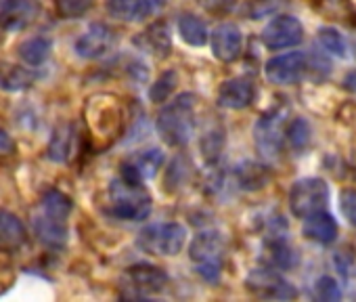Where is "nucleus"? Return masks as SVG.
Wrapping results in <instances>:
<instances>
[{
    "label": "nucleus",
    "mask_w": 356,
    "mask_h": 302,
    "mask_svg": "<svg viewBox=\"0 0 356 302\" xmlns=\"http://www.w3.org/2000/svg\"><path fill=\"white\" fill-rule=\"evenodd\" d=\"M155 128L170 147L187 145L195 132V95L183 93L172 99L157 113Z\"/></svg>",
    "instance_id": "nucleus-1"
},
{
    "label": "nucleus",
    "mask_w": 356,
    "mask_h": 302,
    "mask_svg": "<svg viewBox=\"0 0 356 302\" xmlns=\"http://www.w3.org/2000/svg\"><path fill=\"white\" fill-rule=\"evenodd\" d=\"M109 204H111V212L118 218L130 223L145 221L153 208L151 196L143 189V185L130 183L122 177L111 181L109 185Z\"/></svg>",
    "instance_id": "nucleus-2"
},
{
    "label": "nucleus",
    "mask_w": 356,
    "mask_h": 302,
    "mask_svg": "<svg viewBox=\"0 0 356 302\" xmlns=\"http://www.w3.org/2000/svg\"><path fill=\"white\" fill-rule=\"evenodd\" d=\"M225 248V237L218 231H202L193 237L189 246V256L195 262L197 273L206 281H216L220 277Z\"/></svg>",
    "instance_id": "nucleus-3"
},
{
    "label": "nucleus",
    "mask_w": 356,
    "mask_h": 302,
    "mask_svg": "<svg viewBox=\"0 0 356 302\" xmlns=\"http://www.w3.org/2000/svg\"><path fill=\"white\" fill-rule=\"evenodd\" d=\"M138 248L157 256H176L187 244V229L178 223L149 225L138 233Z\"/></svg>",
    "instance_id": "nucleus-4"
},
{
    "label": "nucleus",
    "mask_w": 356,
    "mask_h": 302,
    "mask_svg": "<svg viewBox=\"0 0 356 302\" xmlns=\"http://www.w3.org/2000/svg\"><path fill=\"white\" fill-rule=\"evenodd\" d=\"M329 204V187L323 179L306 177L293 183L289 191V208L298 218H306L314 212L325 210Z\"/></svg>",
    "instance_id": "nucleus-5"
},
{
    "label": "nucleus",
    "mask_w": 356,
    "mask_h": 302,
    "mask_svg": "<svg viewBox=\"0 0 356 302\" xmlns=\"http://www.w3.org/2000/svg\"><path fill=\"white\" fill-rule=\"evenodd\" d=\"M285 136V111L273 109L264 113L254 126V141L264 158H277Z\"/></svg>",
    "instance_id": "nucleus-6"
},
{
    "label": "nucleus",
    "mask_w": 356,
    "mask_h": 302,
    "mask_svg": "<svg viewBox=\"0 0 356 302\" xmlns=\"http://www.w3.org/2000/svg\"><path fill=\"white\" fill-rule=\"evenodd\" d=\"M304 38V28L300 19L291 15H279L275 17L264 30H262V42L270 51H281L300 45Z\"/></svg>",
    "instance_id": "nucleus-7"
},
{
    "label": "nucleus",
    "mask_w": 356,
    "mask_h": 302,
    "mask_svg": "<svg viewBox=\"0 0 356 302\" xmlns=\"http://www.w3.org/2000/svg\"><path fill=\"white\" fill-rule=\"evenodd\" d=\"M308 70V59L304 53L300 51H293V53H285V55H279V57H273L264 72H266V78L273 82V84H279V86H289V84H296L304 78Z\"/></svg>",
    "instance_id": "nucleus-8"
},
{
    "label": "nucleus",
    "mask_w": 356,
    "mask_h": 302,
    "mask_svg": "<svg viewBox=\"0 0 356 302\" xmlns=\"http://www.w3.org/2000/svg\"><path fill=\"white\" fill-rule=\"evenodd\" d=\"M163 164V154L161 149H143V151H136L130 158H126L122 162V179L130 181V183H136V185H143L145 181L153 179L157 175V170L161 168Z\"/></svg>",
    "instance_id": "nucleus-9"
},
{
    "label": "nucleus",
    "mask_w": 356,
    "mask_h": 302,
    "mask_svg": "<svg viewBox=\"0 0 356 302\" xmlns=\"http://www.w3.org/2000/svg\"><path fill=\"white\" fill-rule=\"evenodd\" d=\"M245 285L250 292H254L260 298H277V300L296 298V289L273 269H254L248 275Z\"/></svg>",
    "instance_id": "nucleus-10"
},
{
    "label": "nucleus",
    "mask_w": 356,
    "mask_h": 302,
    "mask_svg": "<svg viewBox=\"0 0 356 302\" xmlns=\"http://www.w3.org/2000/svg\"><path fill=\"white\" fill-rule=\"evenodd\" d=\"M113 42H115V32L107 24H92L76 40V53L82 59H99L111 51Z\"/></svg>",
    "instance_id": "nucleus-11"
},
{
    "label": "nucleus",
    "mask_w": 356,
    "mask_h": 302,
    "mask_svg": "<svg viewBox=\"0 0 356 302\" xmlns=\"http://www.w3.org/2000/svg\"><path fill=\"white\" fill-rule=\"evenodd\" d=\"M38 15V0H0V28L17 32Z\"/></svg>",
    "instance_id": "nucleus-12"
},
{
    "label": "nucleus",
    "mask_w": 356,
    "mask_h": 302,
    "mask_svg": "<svg viewBox=\"0 0 356 302\" xmlns=\"http://www.w3.org/2000/svg\"><path fill=\"white\" fill-rule=\"evenodd\" d=\"M161 0H107L109 13L120 22H145L161 11Z\"/></svg>",
    "instance_id": "nucleus-13"
},
{
    "label": "nucleus",
    "mask_w": 356,
    "mask_h": 302,
    "mask_svg": "<svg viewBox=\"0 0 356 302\" xmlns=\"http://www.w3.org/2000/svg\"><path fill=\"white\" fill-rule=\"evenodd\" d=\"M128 283L140 294H159L168 287L170 277L163 269L153 264H134L126 271Z\"/></svg>",
    "instance_id": "nucleus-14"
},
{
    "label": "nucleus",
    "mask_w": 356,
    "mask_h": 302,
    "mask_svg": "<svg viewBox=\"0 0 356 302\" xmlns=\"http://www.w3.org/2000/svg\"><path fill=\"white\" fill-rule=\"evenodd\" d=\"M241 49H243V36H241V30L235 24H220L214 30V34H212V51H214L216 59H220L225 63H231L241 55Z\"/></svg>",
    "instance_id": "nucleus-15"
},
{
    "label": "nucleus",
    "mask_w": 356,
    "mask_h": 302,
    "mask_svg": "<svg viewBox=\"0 0 356 302\" xmlns=\"http://www.w3.org/2000/svg\"><path fill=\"white\" fill-rule=\"evenodd\" d=\"M134 45L157 57V59H165L170 53H172V36H170V28L165 22H155L153 26H149L147 30H143L136 38H134Z\"/></svg>",
    "instance_id": "nucleus-16"
},
{
    "label": "nucleus",
    "mask_w": 356,
    "mask_h": 302,
    "mask_svg": "<svg viewBox=\"0 0 356 302\" xmlns=\"http://www.w3.org/2000/svg\"><path fill=\"white\" fill-rule=\"evenodd\" d=\"M256 97V86L248 78H231L218 90V105L227 109H245Z\"/></svg>",
    "instance_id": "nucleus-17"
},
{
    "label": "nucleus",
    "mask_w": 356,
    "mask_h": 302,
    "mask_svg": "<svg viewBox=\"0 0 356 302\" xmlns=\"http://www.w3.org/2000/svg\"><path fill=\"white\" fill-rule=\"evenodd\" d=\"M28 231L26 225L7 210H0V250L5 252H17L26 246Z\"/></svg>",
    "instance_id": "nucleus-18"
},
{
    "label": "nucleus",
    "mask_w": 356,
    "mask_h": 302,
    "mask_svg": "<svg viewBox=\"0 0 356 302\" xmlns=\"http://www.w3.org/2000/svg\"><path fill=\"white\" fill-rule=\"evenodd\" d=\"M304 235L316 244L327 246V244L335 241V237H337V223L325 210L314 212V214L304 218Z\"/></svg>",
    "instance_id": "nucleus-19"
},
{
    "label": "nucleus",
    "mask_w": 356,
    "mask_h": 302,
    "mask_svg": "<svg viewBox=\"0 0 356 302\" xmlns=\"http://www.w3.org/2000/svg\"><path fill=\"white\" fill-rule=\"evenodd\" d=\"M74 149H76V126L74 124L57 126L49 141V158L53 162L63 164L74 156Z\"/></svg>",
    "instance_id": "nucleus-20"
},
{
    "label": "nucleus",
    "mask_w": 356,
    "mask_h": 302,
    "mask_svg": "<svg viewBox=\"0 0 356 302\" xmlns=\"http://www.w3.org/2000/svg\"><path fill=\"white\" fill-rule=\"evenodd\" d=\"M34 74L26 67H19L11 61L0 59V90L22 93L34 86Z\"/></svg>",
    "instance_id": "nucleus-21"
},
{
    "label": "nucleus",
    "mask_w": 356,
    "mask_h": 302,
    "mask_svg": "<svg viewBox=\"0 0 356 302\" xmlns=\"http://www.w3.org/2000/svg\"><path fill=\"white\" fill-rule=\"evenodd\" d=\"M34 233L49 248H61L67 241V227H65V223H61L57 218H51L47 214H40V216L34 218Z\"/></svg>",
    "instance_id": "nucleus-22"
},
{
    "label": "nucleus",
    "mask_w": 356,
    "mask_h": 302,
    "mask_svg": "<svg viewBox=\"0 0 356 302\" xmlns=\"http://www.w3.org/2000/svg\"><path fill=\"white\" fill-rule=\"evenodd\" d=\"M51 51H53V42H51L47 36L28 38V40H24V42L19 45V49H17L22 61H26L28 65H34V67L42 65V63L49 59Z\"/></svg>",
    "instance_id": "nucleus-23"
},
{
    "label": "nucleus",
    "mask_w": 356,
    "mask_h": 302,
    "mask_svg": "<svg viewBox=\"0 0 356 302\" xmlns=\"http://www.w3.org/2000/svg\"><path fill=\"white\" fill-rule=\"evenodd\" d=\"M178 32H181L183 40L187 45H191V47H204L208 42L206 24L200 17L191 15V13H187V15H183L181 19H178Z\"/></svg>",
    "instance_id": "nucleus-24"
},
{
    "label": "nucleus",
    "mask_w": 356,
    "mask_h": 302,
    "mask_svg": "<svg viewBox=\"0 0 356 302\" xmlns=\"http://www.w3.org/2000/svg\"><path fill=\"white\" fill-rule=\"evenodd\" d=\"M74 208V202L72 198H67L65 193H61L59 189H51L44 193L42 198V214L51 216V218H57L61 223L67 221L70 212Z\"/></svg>",
    "instance_id": "nucleus-25"
},
{
    "label": "nucleus",
    "mask_w": 356,
    "mask_h": 302,
    "mask_svg": "<svg viewBox=\"0 0 356 302\" xmlns=\"http://www.w3.org/2000/svg\"><path fill=\"white\" fill-rule=\"evenodd\" d=\"M222 145H225V136L220 128H212L204 134L202 138V156L206 158L208 164H214L220 154H222Z\"/></svg>",
    "instance_id": "nucleus-26"
},
{
    "label": "nucleus",
    "mask_w": 356,
    "mask_h": 302,
    "mask_svg": "<svg viewBox=\"0 0 356 302\" xmlns=\"http://www.w3.org/2000/svg\"><path fill=\"white\" fill-rule=\"evenodd\" d=\"M176 84H178V76H176V72H163L155 82H153V86H151V90H149V99L153 101V103H161V101H168L170 99V95L174 93V88H176Z\"/></svg>",
    "instance_id": "nucleus-27"
},
{
    "label": "nucleus",
    "mask_w": 356,
    "mask_h": 302,
    "mask_svg": "<svg viewBox=\"0 0 356 302\" xmlns=\"http://www.w3.org/2000/svg\"><path fill=\"white\" fill-rule=\"evenodd\" d=\"M237 181L243 189H258V187H264V181H266V175L262 170V166L258 164H252V162H245L237 168Z\"/></svg>",
    "instance_id": "nucleus-28"
},
{
    "label": "nucleus",
    "mask_w": 356,
    "mask_h": 302,
    "mask_svg": "<svg viewBox=\"0 0 356 302\" xmlns=\"http://www.w3.org/2000/svg\"><path fill=\"white\" fill-rule=\"evenodd\" d=\"M318 42H321V47H323L329 55L346 57V53H348V47H346L343 36H341L335 28H321V30H318Z\"/></svg>",
    "instance_id": "nucleus-29"
},
{
    "label": "nucleus",
    "mask_w": 356,
    "mask_h": 302,
    "mask_svg": "<svg viewBox=\"0 0 356 302\" xmlns=\"http://www.w3.org/2000/svg\"><path fill=\"white\" fill-rule=\"evenodd\" d=\"M285 136H287L289 145L296 151H300V149H304L310 143V124L304 118H296L289 124V128L285 130Z\"/></svg>",
    "instance_id": "nucleus-30"
},
{
    "label": "nucleus",
    "mask_w": 356,
    "mask_h": 302,
    "mask_svg": "<svg viewBox=\"0 0 356 302\" xmlns=\"http://www.w3.org/2000/svg\"><path fill=\"white\" fill-rule=\"evenodd\" d=\"M189 162H185L183 158H176L174 162H172V168H168V177H165V185H168V189H176V187H181L183 183H185V179H187V166Z\"/></svg>",
    "instance_id": "nucleus-31"
},
{
    "label": "nucleus",
    "mask_w": 356,
    "mask_h": 302,
    "mask_svg": "<svg viewBox=\"0 0 356 302\" xmlns=\"http://www.w3.org/2000/svg\"><path fill=\"white\" fill-rule=\"evenodd\" d=\"M316 296L325 302H333V300H339L341 298V292H339V285L335 283V279L331 277H321L316 281Z\"/></svg>",
    "instance_id": "nucleus-32"
},
{
    "label": "nucleus",
    "mask_w": 356,
    "mask_h": 302,
    "mask_svg": "<svg viewBox=\"0 0 356 302\" xmlns=\"http://www.w3.org/2000/svg\"><path fill=\"white\" fill-rule=\"evenodd\" d=\"M92 5V0H59L61 13L65 17H80L82 13H86Z\"/></svg>",
    "instance_id": "nucleus-33"
},
{
    "label": "nucleus",
    "mask_w": 356,
    "mask_h": 302,
    "mask_svg": "<svg viewBox=\"0 0 356 302\" xmlns=\"http://www.w3.org/2000/svg\"><path fill=\"white\" fill-rule=\"evenodd\" d=\"M341 212L346 214L348 223L356 227V191L348 189L341 193Z\"/></svg>",
    "instance_id": "nucleus-34"
},
{
    "label": "nucleus",
    "mask_w": 356,
    "mask_h": 302,
    "mask_svg": "<svg viewBox=\"0 0 356 302\" xmlns=\"http://www.w3.org/2000/svg\"><path fill=\"white\" fill-rule=\"evenodd\" d=\"M15 154V141L13 136L0 128V158H11Z\"/></svg>",
    "instance_id": "nucleus-35"
},
{
    "label": "nucleus",
    "mask_w": 356,
    "mask_h": 302,
    "mask_svg": "<svg viewBox=\"0 0 356 302\" xmlns=\"http://www.w3.org/2000/svg\"><path fill=\"white\" fill-rule=\"evenodd\" d=\"M200 3L208 11H227L233 5V0H200Z\"/></svg>",
    "instance_id": "nucleus-36"
}]
</instances>
